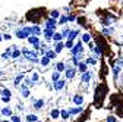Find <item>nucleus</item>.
I'll list each match as a JSON object with an SVG mask.
<instances>
[{
    "label": "nucleus",
    "mask_w": 123,
    "mask_h": 122,
    "mask_svg": "<svg viewBox=\"0 0 123 122\" xmlns=\"http://www.w3.org/2000/svg\"><path fill=\"white\" fill-rule=\"evenodd\" d=\"M49 15L45 13V9L44 7H34V9H29L26 13H25V21L26 22H31V24H38L45 19Z\"/></svg>",
    "instance_id": "f257e3e1"
},
{
    "label": "nucleus",
    "mask_w": 123,
    "mask_h": 122,
    "mask_svg": "<svg viewBox=\"0 0 123 122\" xmlns=\"http://www.w3.org/2000/svg\"><path fill=\"white\" fill-rule=\"evenodd\" d=\"M105 94H107L105 84L104 82L97 84V87H95V103H103V100L105 99Z\"/></svg>",
    "instance_id": "f03ea898"
},
{
    "label": "nucleus",
    "mask_w": 123,
    "mask_h": 122,
    "mask_svg": "<svg viewBox=\"0 0 123 122\" xmlns=\"http://www.w3.org/2000/svg\"><path fill=\"white\" fill-rule=\"evenodd\" d=\"M66 62V68H65V71H63V74H65V78L69 81V80H73L75 77H76V74H78V71H76V66H73L69 60H65Z\"/></svg>",
    "instance_id": "7ed1b4c3"
},
{
    "label": "nucleus",
    "mask_w": 123,
    "mask_h": 122,
    "mask_svg": "<svg viewBox=\"0 0 123 122\" xmlns=\"http://www.w3.org/2000/svg\"><path fill=\"white\" fill-rule=\"evenodd\" d=\"M92 78H94V71H91V69H88V71H85V72H82L81 74V84H82V87H85V88H89V82L92 81Z\"/></svg>",
    "instance_id": "20e7f679"
},
{
    "label": "nucleus",
    "mask_w": 123,
    "mask_h": 122,
    "mask_svg": "<svg viewBox=\"0 0 123 122\" xmlns=\"http://www.w3.org/2000/svg\"><path fill=\"white\" fill-rule=\"evenodd\" d=\"M69 53H70V56H72V54H78V53H85L84 43H82L81 40H78V41L75 40V44H73V47L69 50Z\"/></svg>",
    "instance_id": "39448f33"
},
{
    "label": "nucleus",
    "mask_w": 123,
    "mask_h": 122,
    "mask_svg": "<svg viewBox=\"0 0 123 122\" xmlns=\"http://www.w3.org/2000/svg\"><path fill=\"white\" fill-rule=\"evenodd\" d=\"M116 19H117L116 15H113V13H105L104 16L101 18V25L103 27H110V25H113V22Z\"/></svg>",
    "instance_id": "423d86ee"
},
{
    "label": "nucleus",
    "mask_w": 123,
    "mask_h": 122,
    "mask_svg": "<svg viewBox=\"0 0 123 122\" xmlns=\"http://www.w3.org/2000/svg\"><path fill=\"white\" fill-rule=\"evenodd\" d=\"M66 84H68V80H66V78H60L59 81L53 82V91H56V93L63 91V90L66 88Z\"/></svg>",
    "instance_id": "0eeeda50"
},
{
    "label": "nucleus",
    "mask_w": 123,
    "mask_h": 122,
    "mask_svg": "<svg viewBox=\"0 0 123 122\" xmlns=\"http://www.w3.org/2000/svg\"><path fill=\"white\" fill-rule=\"evenodd\" d=\"M31 103H32V108L35 110H43V108L45 106V100L43 97L40 99H34V97H31Z\"/></svg>",
    "instance_id": "6e6552de"
},
{
    "label": "nucleus",
    "mask_w": 123,
    "mask_h": 122,
    "mask_svg": "<svg viewBox=\"0 0 123 122\" xmlns=\"http://www.w3.org/2000/svg\"><path fill=\"white\" fill-rule=\"evenodd\" d=\"M72 103H73L75 106H84V103H85V96H84L82 93H75V94L72 96Z\"/></svg>",
    "instance_id": "1a4fd4ad"
},
{
    "label": "nucleus",
    "mask_w": 123,
    "mask_h": 122,
    "mask_svg": "<svg viewBox=\"0 0 123 122\" xmlns=\"http://www.w3.org/2000/svg\"><path fill=\"white\" fill-rule=\"evenodd\" d=\"M68 110H69V115H70V118H75V116H78V115H81L82 112H84V108L82 106H70V108H68Z\"/></svg>",
    "instance_id": "9d476101"
},
{
    "label": "nucleus",
    "mask_w": 123,
    "mask_h": 122,
    "mask_svg": "<svg viewBox=\"0 0 123 122\" xmlns=\"http://www.w3.org/2000/svg\"><path fill=\"white\" fill-rule=\"evenodd\" d=\"M44 28H50V29H54V31H56V28H57V19L47 16V18L44 19Z\"/></svg>",
    "instance_id": "9b49d317"
},
{
    "label": "nucleus",
    "mask_w": 123,
    "mask_h": 122,
    "mask_svg": "<svg viewBox=\"0 0 123 122\" xmlns=\"http://www.w3.org/2000/svg\"><path fill=\"white\" fill-rule=\"evenodd\" d=\"M53 34H54V29H50V28H43V37L47 43H53Z\"/></svg>",
    "instance_id": "f8f14e48"
},
{
    "label": "nucleus",
    "mask_w": 123,
    "mask_h": 122,
    "mask_svg": "<svg viewBox=\"0 0 123 122\" xmlns=\"http://www.w3.org/2000/svg\"><path fill=\"white\" fill-rule=\"evenodd\" d=\"M101 34L105 35V37H111V35L116 34V28L113 25H110V27H103L101 28Z\"/></svg>",
    "instance_id": "ddd939ff"
},
{
    "label": "nucleus",
    "mask_w": 123,
    "mask_h": 122,
    "mask_svg": "<svg viewBox=\"0 0 123 122\" xmlns=\"http://www.w3.org/2000/svg\"><path fill=\"white\" fill-rule=\"evenodd\" d=\"M79 35H81V27H78V28H70V33H69V37H68V38L75 41ZM68 38H66V40H68Z\"/></svg>",
    "instance_id": "4468645a"
},
{
    "label": "nucleus",
    "mask_w": 123,
    "mask_h": 122,
    "mask_svg": "<svg viewBox=\"0 0 123 122\" xmlns=\"http://www.w3.org/2000/svg\"><path fill=\"white\" fill-rule=\"evenodd\" d=\"M19 93H21V96H22L24 99H28V97L31 96V88L26 87L25 84H21V85H19Z\"/></svg>",
    "instance_id": "2eb2a0df"
},
{
    "label": "nucleus",
    "mask_w": 123,
    "mask_h": 122,
    "mask_svg": "<svg viewBox=\"0 0 123 122\" xmlns=\"http://www.w3.org/2000/svg\"><path fill=\"white\" fill-rule=\"evenodd\" d=\"M69 60H70V63H72L73 66H76V65H78V63L81 62V60H84V53H78V54H72Z\"/></svg>",
    "instance_id": "dca6fc26"
},
{
    "label": "nucleus",
    "mask_w": 123,
    "mask_h": 122,
    "mask_svg": "<svg viewBox=\"0 0 123 122\" xmlns=\"http://www.w3.org/2000/svg\"><path fill=\"white\" fill-rule=\"evenodd\" d=\"M24 78H25V72H21V74H18L16 77L13 78V87H16V88H19V85L22 84Z\"/></svg>",
    "instance_id": "f3484780"
},
{
    "label": "nucleus",
    "mask_w": 123,
    "mask_h": 122,
    "mask_svg": "<svg viewBox=\"0 0 123 122\" xmlns=\"http://www.w3.org/2000/svg\"><path fill=\"white\" fill-rule=\"evenodd\" d=\"M43 34V28L38 25V24H32L31 25V35H41Z\"/></svg>",
    "instance_id": "a211bd4d"
},
{
    "label": "nucleus",
    "mask_w": 123,
    "mask_h": 122,
    "mask_svg": "<svg viewBox=\"0 0 123 122\" xmlns=\"http://www.w3.org/2000/svg\"><path fill=\"white\" fill-rule=\"evenodd\" d=\"M53 50L59 54V53H62L65 50V40L63 41H57V43H54V46H53Z\"/></svg>",
    "instance_id": "6ab92c4d"
},
{
    "label": "nucleus",
    "mask_w": 123,
    "mask_h": 122,
    "mask_svg": "<svg viewBox=\"0 0 123 122\" xmlns=\"http://www.w3.org/2000/svg\"><path fill=\"white\" fill-rule=\"evenodd\" d=\"M84 62H85L88 66H89V65H91V66H95V65L98 63V59H95L92 54H89V56H86V57L84 59Z\"/></svg>",
    "instance_id": "aec40b11"
},
{
    "label": "nucleus",
    "mask_w": 123,
    "mask_h": 122,
    "mask_svg": "<svg viewBox=\"0 0 123 122\" xmlns=\"http://www.w3.org/2000/svg\"><path fill=\"white\" fill-rule=\"evenodd\" d=\"M62 78V72H59V71H56V69H53L51 72H50V81L51 82H56V81H59Z\"/></svg>",
    "instance_id": "412c9836"
},
{
    "label": "nucleus",
    "mask_w": 123,
    "mask_h": 122,
    "mask_svg": "<svg viewBox=\"0 0 123 122\" xmlns=\"http://www.w3.org/2000/svg\"><path fill=\"white\" fill-rule=\"evenodd\" d=\"M81 41L84 43V44H86V43H89L91 40H92V34L89 33V31H86V33H81Z\"/></svg>",
    "instance_id": "4be33fe9"
},
{
    "label": "nucleus",
    "mask_w": 123,
    "mask_h": 122,
    "mask_svg": "<svg viewBox=\"0 0 123 122\" xmlns=\"http://www.w3.org/2000/svg\"><path fill=\"white\" fill-rule=\"evenodd\" d=\"M0 115L5 116V118H10V116L13 115L12 108H9V106H6V108H2V109H0Z\"/></svg>",
    "instance_id": "5701e85b"
},
{
    "label": "nucleus",
    "mask_w": 123,
    "mask_h": 122,
    "mask_svg": "<svg viewBox=\"0 0 123 122\" xmlns=\"http://www.w3.org/2000/svg\"><path fill=\"white\" fill-rule=\"evenodd\" d=\"M50 119H53V121L60 119V109H59V108H53V109L50 110Z\"/></svg>",
    "instance_id": "b1692460"
},
{
    "label": "nucleus",
    "mask_w": 123,
    "mask_h": 122,
    "mask_svg": "<svg viewBox=\"0 0 123 122\" xmlns=\"http://www.w3.org/2000/svg\"><path fill=\"white\" fill-rule=\"evenodd\" d=\"M66 24H69V21H68V15H66V13H62L60 16H59V19H57V27H59V25L63 27V25H66Z\"/></svg>",
    "instance_id": "393cba45"
},
{
    "label": "nucleus",
    "mask_w": 123,
    "mask_h": 122,
    "mask_svg": "<svg viewBox=\"0 0 123 122\" xmlns=\"http://www.w3.org/2000/svg\"><path fill=\"white\" fill-rule=\"evenodd\" d=\"M88 69H89V66L84 62V60H81V62L76 65V71H78L79 74H82V72H85V71H88Z\"/></svg>",
    "instance_id": "a878e982"
},
{
    "label": "nucleus",
    "mask_w": 123,
    "mask_h": 122,
    "mask_svg": "<svg viewBox=\"0 0 123 122\" xmlns=\"http://www.w3.org/2000/svg\"><path fill=\"white\" fill-rule=\"evenodd\" d=\"M50 63H51V59H49L47 56H41L40 57V65L43 66V68H47V66H50Z\"/></svg>",
    "instance_id": "bb28decb"
},
{
    "label": "nucleus",
    "mask_w": 123,
    "mask_h": 122,
    "mask_svg": "<svg viewBox=\"0 0 123 122\" xmlns=\"http://www.w3.org/2000/svg\"><path fill=\"white\" fill-rule=\"evenodd\" d=\"M69 33H70V27L69 25H63V27H62L60 34H62V37H63V40H66L69 37Z\"/></svg>",
    "instance_id": "cd10ccee"
},
{
    "label": "nucleus",
    "mask_w": 123,
    "mask_h": 122,
    "mask_svg": "<svg viewBox=\"0 0 123 122\" xmlns=\"http://www.w3.org/2000/svg\"><path fill=\"white\" fill-rule=\"evenodd\" d=\"M60 119H62V121H69V119H70V115H69L68 108L60 109Z\"/></svg>",
    "instance_id": "c85d7f7f"
},
{
    "label": "nucleus",
    "mask_w": 123,
    "mask_h": 122,
    "mask_svg": "<svg viewBox=\"0 0 123 122\" xmlns=\"http://www.w3.org/2000/svg\"><path fill=\"white\" fill-rule=\"evenodd\" d=\"M21 57H22V53H21L19 47H15V49H13V52H12V54H10V59L18 60V59H21Z\"/></svg>",
    "instance_id": "c756f323"
},
{
    "label": "nucleus",
    "mask_w": 123,
    "mask_h": 122,
    "mask_svg": "<svg viewBox=\"0 0 123 122\" xmlns=\"http://www.w3.org/2000/svg\"><path fill=\"white\" fill-rule=\"evenodd\" d=\"M89 50H91L92 56H94L95 59H100V57L103 56V52H101V50H100V49L97 47V44H95V46H94V47H92V49H89Z\"/></svg>",
    "instance_id": "7c9ffc66"
},
{
    "label": "nucleus",
    "mask_w": 123,
    "mask_h": 122,
    "mask_svg": "<svg viewBox=\"0 0 123 122\" xmlns=\"http://www.w3.org/2000/svg\"><path fill=\"white\" fill-rule=\"evenodd\" d=\"M26 41L31 44V46H34V44H40V41H41V38L38 37V35H29L28 38H26Z\"/></svg>",
    "instance_id": "2f4dec72"
},
{
    "label": "nucleus",
    "mask_w": 123,
    "mask_h": 122,
    "mask_svg": "<svg viewBox=\"0 0 123 122\" xmlns=\"http://www.w3.org/2000/svg\"><path fill=\"white\" fill-rule=\"evenodd\" d=\"M45 56H47L49 59H51V60H54V59L57 57V53L53 50V46H51V47H49L47 50H45Z\"/></svg>",
    "instance_id": "473e14b6"
},
{
    "label": "nucleus",
    "mask_w": 123,
    "mask_h": 122,
    "mask_svg": "<svg viewBox=\"0 0 123 122\" xmlns=\"http://www.w3.org/2000/svg\"><path fill=\"white\" fill-rule=\"evenodd\" d=\"M0 97H12V91L7 87H2L0 88Z\"/></svg>",
    "instance_id": "72a5a7b5"
},
{
    "label": "nucleus",
    "mask_w": 123,
    "mask_h": 122,
    "mask_svg": "<svg viewBox=\"0 0 123 122\" xmlns=\"http://www.w3.org/2000/svg\"><path fill=\"white\" fill-rule=\"evenodd\" d=\"M65 68H66V62H65V60H60V62H57V63L54 65V69L59 71V72H62V74H63Z\"/></svg>",
    "instance_id": "f704fd0d"
},
{
    "label": "nucleus",
    "mask_w": 123,
    "mask_h": 122,
    "mask_svg": "<svg viewBox=\"0 0 123 122\" xmlns=\"http://www.w3.org/2000/svg\"><path fill=\"white\" fill-rule=\"evenodd\" d=\"M60 15H62V10H60V9H53V10L49 12V16H50V18H54V19H59Z\"/></svg>",
    "instance_id": "c9c22d12"
},
{
    "label": "nucleus",
    "mask_w": 123,
    "mask_h": 122,
    "mask_svg": "<svg viewBox=\"0 0 123 122\" xmlns=\"http://www.w3.org/2000/svg\"><path fill=\"white\" fill-rule=\"evenodd\" d=\"M29 78H31V80H32V81L35 82V85H37V84H40V74H38L37 71H32V72H31Z\"/></svg>",
    "instance_id": "e433bc0d"
},
{
    "label": "nucleus",
    "mask_w": 123,
    "mask_h": 122,
    "mask_svg": "<svg viewBox=\"0 0 123 122\" xmlns=\"http://www.w3.org/2000/svg\"><path fill=\"white\" fill-rule=\"evenodd\" d=\"M38 119H40V118H38L35 113H28V115L25 116V121H26V122H37Z\"/></svg>",
    "instance_id": "4c0bfd02"
},
{
    "label": "nucleus",
    "mask_w": 123,
    "mask_h": 122,
    "mask_svg": "<svg viewBox=\"0 0 123 122\" xmlns=\"http://www.w3.org/2000/svg\"><path fill=\"white\" fill-rule=\"evenodd\" d=\"M22 84H25V85H26V87H29V88H32V87L35 85V82L31 80L29 77H25V78H24V81H22Z\"/></svg>",
    "instance_id": "58836bf2"
},
{
    "label": "nucleus",
    "mask_w": 123,
    "mask_h": 122,
    "mask_svg": "<svg viewBox=\"0 0 123 122\" xmlns=\"http://www.w3.org/2000/svg\"><path fill=\"white\" fill-rule=\"evenodd\" d=\"M75 22L82 28V27H85V24H86V18H85V16H76V21H75Z\"/></svg>",
    "instance_id": "ea45409f"
},
{
    "label": "nucleus",
    "mask_w": 123,
    "mask_h": 122,
    "mask_svg": "<svg viewBox=\"0 0 123 122\" xmlns=\"http://www.w3.org/2000/svg\"><path fill=\"white\" fill-rule=\"evenodd\" d=\"M116 113H117V116L123 118V102H120L119 104H116Z\"/></svg>",
    "instance_id": "a19ab883"
},
{
    "label": "nucleus",
    "mask_w": 123,
    "mask_h": 122,
    "mask_svg": "<svg viewBox=\"0 0 123 122\" xmlns=\"http://www.w3.org/2000/svg\"><path fill=\"white\" fill-rule=\"evenodd\" d=\"M15 37L19 38V40H25V35H24L22 28H16V29H15Z\"/></svg>",
    "instance_id": "79ce46f5"
},
{
    "label": "nucleus",
    "mask_w": 123,
    "mask_h": 122,
    "mask_svg": "<svg viewBox=\"0 0 123 122\" xmlns=\"http://www.w3.org/2000/svg\"><path fill=\"white\" fill-rule=\"evenodd\" d=\"M57 41H63V37H62L60 31H54V34H53V43H57Z\"/></svg>",
    "instance_id": "37998d69"
},
{
    "label": "nucleus",
    "mask_w": 123,
    "mask_h": 122,
    "mask_svg": "<svg viewBox=\"0 0 123 122\" xmlns=\"http://www.w3.org/2000/svg\"><path fill=\"white\" fill-rule=\"evenodd\" d=\"M73 44H75V41H73V40H69V38H68V40H65V49H66V50H70V49L73 47Z\"/></svg>",
    "instance_id": "c03bdc74"
},
{
    "label": "nucleus",
    "mask_w": 123,
    "mask_h": 122,
    "mask_svg": "<svg viewBox=\"0 0 123 122\" xmlns=\"http://www.w3.org/2000/svg\"><path fill=\"white\" fill-rule=\"evenodd\" d=\"M76 16H78L76 13L70 12V13H68V21H69V22H75V21H76Z\"/></svg>",
    "instance_id": "a18cd8bd"
},
{
    "label": "nucleus",
    "mask_w": 123,
    "mask_h": 122,
    "mask_svg": "<svg viewBox=\"0 0 123 122\" xmlns=\"http://www.w3.org/2000/svg\"><path fill=\"white\" fill-rule=\"evenodd\" d=\"M10 122H22V119H21L19 115H12L10 116Z\"/></svg>",
    "instance_id": "49530a36"
},
{
    "label": "nucleus",
    "mask_w": 123,
    "mask_h": 122,
    "mask_svg": "<svg viewBox=\"0 0 123 122\" xmlns=\"http://www.w3.org/2000/svg\"><path fill=\"white\" fill-rule=\"evenodd\" d=\"M119 119H117V116H114V115H110V116H107L105 118V122H117Z\"/></svg>",
    "instance_id": "de8ad7c7"
},
{
    "label": "nucleus",
    "mask_w": 123,
    "mask_h": 122,
    "mask_svg": "<svg viewBox=\"0 0 123 122\" xmlns=\"http://www.w3.org/2000/svg\"><path fill=\"white\" fill-rule=\"evenodd\" d=\"M13 37H12V34L10 33H5L3 34V40H6V41H9V40H12Z\"/></svg>",
    "instance_id": "09e8293b"
},
{
    "label": "nucleus",
    "mask_w": 123,
    "mask_h": 122,
    "mask_svg": "<svg viewBox=\"0 0 123 122\" xmlns=\"http://www.w3.org/2000/svg\"><path fill=\"white\" fill-rule=\"evenodd\" d=\"M16 109H18V110H21V112H22V110H24V109H25V108H24V104H22V103H21V102H18V104H16Z\"/></svg>",
    "instance_id": "8fccbe9b"
},
{
    "label": "nucleus",
    "mask_w": 123,
    "mask_h": 122,
    "mask_svg": "<svg viewBox=\"0 0 123 122\" xmlns=\"http://www.w3.org/2000/svg\"><path fill=\"white\" fill-rule=\"evenodd\" d=\"M63 12H65L66 15H68V13H70V6H65V7H63Z\"/></svg>",
    "instance_id": "3c124183"
},
{
    "label": "nucleus",
    "mask_w": 123,
    "mask_h": 122,
    "mask_svg": "<svg viewBox=\"0 0 123 122\" xmlns=\"http://www.w3.org/2000/svg\"><path fill=\"white\" fill-rule=\"evenodd\" d=\"M2 59H3V60H7V59H10V56H9V54H7L6 52H5V53L2 54Z\"/></svg>",
    "instance_id": "603ef678"
},
{
    "label": "nucleus",
    "mask_w": 123,
    "mask_h": 122,
    "mask_svg": "<svg viewBox=\"0 0 123 122\" xmlns=\"http://www.w3.org/2000/svg\"><path fill=\"white\" fill-rule=\"evenodd\" d=\"M10 100H12V97H2V102H5V103H7V104H9Z\"/></svg>",
    "instance_id": "864d4df0"
},
{
    "label": "nucleus",
    "mask_w": 123,
    "mask_h": 122,
    "mask_svg": "<svg viewBox=\"0 0 123 122\" xmlns=\"http://www.w3.org/2000/svg\"><path fill=\"white\" fill-rule=\"evenodd\" d=\"M0 122H10V121H7V119H2Z\"/></svg>",
    "instance_id": "5fc2aeb1"
},
{
    "label": "nucleus",
    "mask_w": 123,
    "mask_h": 122,
    "mask_svg": "<svg viewBox=\"0 0 123 122\" xmlns=\"http://www.w3.org/2000/svg\"><path fill=\"white\" fill-rule=\"evenodd\" d=\"M2 40H3V34H2V33H0V41H2Z\"/></svg>",
    "instance_id": "6e6d98bb"
},
{
    "label": "nucleus",
    "mask_w": 123,
    "mask_h": 122,
    "mask_svg": "<svg viewBox=\"0 0 123 122\" xmlns=\"http://www.w3.org/2000/svg\"><path fill=\"white\" fill-rule=\"evenodd\" d=\"M120 3H122V5H123V0H120Z\"/></svg>",
    "instance_id": "4d7b16f0"
},
{
    "label": "nucleus",
    "mask_w": 123,
    "mask_h": 122,
    "mask_svg": "<svg viewBox=\"0 0 123 122\" xmlns=\"http://www.w3.org/2000/svg\"><path fill=\"white\" fill-rule=\"evenodd\" d=\"M37 122H43V121H40V119H38V121H37Z\"/></svg>",
    "instance_id": "13d9d810"
},
{
    "label": "nucleus",
    "mask_w": 123,
    "mask_h": 122,
    "mask_svg": "<svg viewBox=\"0 0 123 122\" xmlns=\"http://www.w3.org/2000/svg\"><path fill=\"white\" fill-rule=\"evenodd\" d=\"M0 119H2V115H0Z\"/></svg>",
    "instance_id": "bf43d9fd"
}]
</instances>
